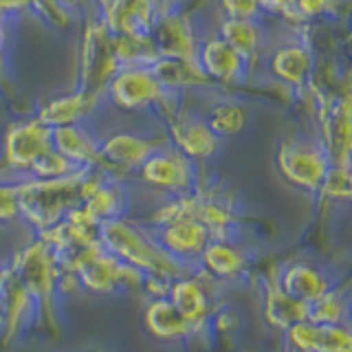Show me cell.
I'll list each match as a JSON object with an SVG mask.
<instances>
[{
  "label": "cell",
  "mask_w": 352,
  "mask_h": 352,
  "mask_svg": "<svg viewBox=\"0 0 352 352\" xmlns=\"http://www.w3.org/2000/svg\"><path fill=\"white\" fill-rule=\"evenodd\" d=\"M9 260V269L14 271L25 289L38 304V328L49 335L62 333V300L58 295V271L60 262L55 251L38 238L31 236L27 245L16 249Z\"/></svg>",
  "instance_id": "6da1fadb"
},
{
  "label": "cell",
  "mask_w": 352,
  "mask_h": 352,
  "mask_svg": "<svg viewBox=\"0 0 352 352\" xmlns=\"http://www.w3.org/2000/svg\"><path fill=\"white\" fill-rule=\"evenodd\" d=\"M99 245L110 256H115L117 260L128 264V267L141 271L143 275L154 273L176 280L183 273L192 271L185 269L176 260H172L157 245L152 229L132 216H121L102 223V227H99Z\"/></svg>",
  "instance_id": "7a4b0ae2"
},
{
  "label": "cell",
  "mask_w": 352,
  "mask_h": 352,
  "mask_svg": "<svg viewBox=\"0 0 352 352\" xmlns=\"http://www.w3.org/2000/svg\"><path fill=\"white\" fill-rule=\"evenodd\" d=\"M86 168L73 172L71 176L55 181H38L22 176L16 181L18 214L22 223H27L33 234L58 225L75 205L82 203V179Z\"/></svg>",
  "instance_id": "3957f363"
},
{
  "label": "cell",
  "mask_w": 352,
  "mask_h": 352,
  "mask_svg": "<svg viewBox=\"0 0 352 352\" xmlns=\"http://www.w3.org/2000/svg\"><path fill=\"white\" fill-rule=\"evenodd\" d=\"M58 262L66 269L77 271L84 293L91 295L141 293L143 273L128 267V264L117 260L115 256H110L99 242L73 253V256L58 258Z\"/></svg>",
  "instance_id": "277c9868"
},
{
  "label": "cell",
  "mask_w": 352,
  "mask_h": 352,
  "mask_svg": "<svg viewBox=\"0 0 352 352\" xmlns=\"http://www.w3.org/2000/svg\"><path fill=\"white\" fill-rule=\"evenodd\" d=\"M275 163L286 183L315 198L330 168V159L319 139L308 137H286L280 141Z\"/></svg>",
  "instance_id": "5b68a950"
},
{
  "label": "cell",
  "mask_w": 352,
  "mask_h": 352,
  "mask_svg": "<svg viewBox=\"0 0 352 352\" xmlns=\"http://www.w3.org/2000/svg\"><path fill=\"white\" fill-rule=\"evenodd\" d=\"M198 165L201 163L187 159L185 154H181L168 143V146L152 152L139 165V170L135 174L146 187L163 194L165 198H170V196H183L196 192L198 183H201Z\"/></svg>",
  "instance_id": "8992f818"
},
{
  "label": "cell",
  "mask_w": 352,
  "mask_h": 352,
  "mask_svg": "<svg viewBox=\"0 0 352 352\" xmlns=\"http://www.w3.org/2000/svg\"><path fill=\"white\" fill-rule=\"evenodd\" d=\"M121 71L115 55L113 36L102 20L93 22L86 31L84 51H82V77L77 93H82L91 102L99 106L102 97H106L110 80Z\"/></svg>",
  "instance_id": "52a82bcc"
},
{
  "label": "cell",
  "mask_w": 352,
  "mask_h": 352,
  "mask_svg": "<svg viewBox=\"0 0 352 352\" xmlns=\"http://www.w3.org/2000/svg\"><path fill=\"white\" fill-rule=\"evenodd\" d=\"M0 352H11L38 328V304L11 269L0 286Z\"/></svg>",
  "instance_id": "ba28073f"
},
{
  "label": "cell",
  "mask_w": 352,
  "mask_h": 352,
  "mask_svg": "<svg viewBox=\"0 0 352 352\" xmlns=\"http://www.w3.org/2000/svg\"><path fill=\"white\" fill-rule=\"evenodd\" d=\"M223 289L225 286L207 278L201 269H192L183 273L181 278L172 280L168 300L192 328H203L207 326L216 304L223 302L220 297Z\"/></svg>",
  "instance_id": "9c48e42d"
},
{
  "label": "cell",
  "mask_w": 352,
  "mask_h": 352,
  "mask_svg": "<svg viewBox=\"0 0 352 352\" xmlns=\"http://www.w3.org/2000/svg\"><path fill=\"white\" fill-rule=\"evenodd\" d=\"M196 269L227 289L253 275V253L240 236L212 238Z\"/></svg>",
  "instance_id": "30bf717a"
},
{
  "label": "cell",
  "mask_w": 352,
  "mask_h": 352,
  "mask_svg": "<svg viewBox=\"0 0 352 352\" xmlns=\"http://www.w3.org/2000/svg\"><path fill=\"white\" fill-rule=\"evenodd\" d=\"M278 282L295 300L313 304L339 282L337 273L317 258H289L278 264Z\"/></svg>",
  "instance_id": "8fae6325"
},
{
  "label": "cell",
  "mask_w": 352,
  "mask_h": 352,
  "mask_svg": "<svg viewBox=\"0 0 352 352\" xmlns=\"http://www.w3.org/2000/svg\"><path fill=\"white\" fill-rule=\"evenodd\" d=\"M168 135H141V132H115L102 139V168L110 174L124 179L126 174H135L139 165L146 161L152 152L168 146Z\"/></svg>",
  "instance_id": "7c38bea8"
},
{
  "label": "cell",
  "mask_w": 352,
  "mask_h": 352,
  "mask_svg": "<svg viewBox=\"0 0 352 352\" xmlns=\"http://www.w3.org/2000/svg\"><path fill=\"white\" fill-rule=\"evenodd\" d=\"M53 148V128L36 119H27L14 124L5 135L3 159L9 170L18 174V179L27 176L31 165L36 163L44 152Z\"/></svg>",
  "instance_id": "4fadbf2b"
},
{
  "label": "cell",
  "mask_w": 352,
  "mask_h": 352,
  "mask_svg": "<svg viewBox=\"0 0 352 352\" xmlns=\"http://www.w3.org/2000/svg\"><path fill=\"white\" fill-rule=\"evenodd\" d=\"M163 124L168 128L165 135L170 139V146H174L194 163H205L209 159H214L220 152V148H223V141L209 130L205 117L190 113L185 108L176 110Z\"/></svg>",
  "instance_id": "5bb4252c"
},
{
  "label": "cell",
  "mask_w": 352,
  "mask_h": 352,
  "mask_svg": "<svg viewBox=\"0 0 352 352\" xmlns=\"http://www.w3.org/2000/svg\"><path fill=\"white\" fill-rule=\"evenodd\" d=\"M157 245L172 260L183 264L185 269H196L205 247L212 240V231L194 218H179L161 227H150Z\"/></svg>",
  "instance_id": "9a60e30c"
},
{
  "label": "cell",
  "mask_w": 352,
  "mask_h": 352,
  "mask_svg": "<svg viewBox=\"0 0 352 352\" xmlns=\"http://www.w3.org/2000/svg\"><path fill=\"white\" fill-rule=\"evenodd\" d=\"M258 295H260L262 322L273 333L284 335L293 324L308 319V304L295 300V297H291L280 286L278 264L258 278Z\"/></svg>",
  "instance_id": "2e32d148"
},
{
  "label": "cell",
  "mask_w": 352,
  "mask_h": 352,
  "mask_svg": "<svg viewBox=\"0 0 352 352\" xmlns=\"http://www.w3.org/2000/svg\"><path fill=\"white\" fill-rule=\"evenodd\" d=\"M106 93L121 110H148L157 108L168 91L150 69H121L110 80Z\"/></svg>",
  "instance_id": "e0dca14e"
},
{
  "label": "cell",
  "mask_w": 352,
  "mask_h": 352,
  "mask_svg": "<svg viewBox=\"0 0 352 352\" xmlns=\"http://www.w3.org/2000/svg\"><path fill=\"white\" fill-rule=\"evenodd\" d=\"M196 64L212 82L238 84L249 77L251 60H247L236 47L223 38L201 40L196 51Z\"/></svg>",
  "instance_id": "ac0fdd59"
},
{
  "label": "cell",
  "mask_w": 352,
  "mask_h": 352,
  "mask_svg": "<svg viewBox=\"0 0 352 352\" xmlns=\"http://www.w3.org/2000/svg\"><path fill=\"white\" fill-rule=\"evenodd\" d=\"M282 341L286 352H352L350 326H326L311 319L293 324Z\"/></svg>",
  "instance_id": "d6986e66"
},
{
  "label": "cell",
  "mask_w": 352,
  "mask_h": 352,
  "mask_svg": "<svg viewBox=\"0 0 352 352\" xmlns=\"http://www.w3.org/2000/svg\"><path fill=\"white\" fill-rule=\"evenodd\" d=\"M150 38L154 42L159 58H181V60H194L198 51V38L194 31V22L190 16L181 11L161 16L150 29Z\"/></svg>",
  "instance_id": "ffe728a7"
},
{
  "label": "cell",
  "mask_w": 352,
  "mask_h": 352,
  "mask_svg": "<svg viewBox=\"0 0 352 352\" xmlns=\"http://www.w3.org/2000/svg\"><path fill=\"white\" fill-rule=\"evenodd\" d=\"M143 330L159 344L165 346H185L192 337V326L185 322L183 315L170 304L168 297L148 300L141 313Z\"/></svg>",
  "instance_id": "44dd1931"
},
{
  "label": "cell",
  "mask_w": 352,
  "mask_h": 352,
  "mask_svg": "<svg viewBox=\"0 0 352 352\" xmlns=\"http://www.w3.org/2000/svg\"><path fill=\"white\" fill-rule=\"evenodd\" d=\"M53 150L75 168H102V139L82 124L53 128Z\"/></svg>",
  "instance_id": "7402d4cb"
},
{
  "label": "cell",
  "mask_w": 352,
  "mask_h": 352,
  "mask_svg": "<svg viewBox=\"0 0 352 352\" xmlns=\"http://www.w3.org/2000/svg\"><path fill=\"white\" fill-rule=\"evenodd\" d=\"M315 66V53L304 42L286 44V47L275 51L271 58V73L291 88H304L311 80Z\"/></svg>",
  "instance_id": "603a6c76"
},
{
  "label": "cell",
  "mask_w": 352,
  "mask_h": 352,
  "mask_svg": "<svg viewBox=\"0 0 352 352\" xmlns=\"http://www.w3.org/2000/svg\"><path fill=\"white\" fill-rule=\"evenodd\" d=\"M82 203L86 205L88 212L99 220V223H106V220L128 216V212H130V190H128L124 179H119V176H115V174H108V179Z\"/></svg>",
  "instance_id": "cb8c5ba5"
},
{
  "label": "cell",
  "mask_w": 352,
  "mask_h": 352,
  "mask_svg": "<svg viewBox=\"0 0 352 352\" xmlns=\"http://www.w3.org/2000/svg\"><path fill=\"white\" fill-rule=\"evenodd\" d=\"M150 71L165 91H172V93H185L187 88L214 86V82L198 69V64L194 60L159 58L150 66Z\"/></svg>",
  "instance_id": "d4e9b609"
},
{
  "label": "cell",
  "mask_w": 352,
  "mask_h": 352,
  "mask_svg": "<svg viewBox=\"0 0 352 352\" xmlns=\"http://www.w3.org/2000/svg\"><path fill=\"white\" fill-rule=\"evenodd\" d=\"M350 311H352L350 284L344 278L324 297L308 304V319L315 324H326V326H350Z\"/></svg>",
  "instance_id": "484cf974"
},
{
  "label": "cell",
  "mask_w": 352,
  "mask_h": 352,
  "mask_svg": "<svg viewBox=\"0 0 352 352\" xmlns=\"http://www.w3.org/2000/svg\"><path fill=\"white\" fill-rule=\"evenodd\" d=\"M97 110V104L91 102L82 93H71L49 102L40 110L38 119L42 124H47L49 128H60V126H75L82 124L84 119H88Z\"/></svg>",
  "instance_id": "4316f807"
},
{
  "label": "cell",
  "mask_w": 352,
  "mask_h": 352,
  "mask_svg": "<svg viewBox=\"0 0 352 352\" xmlns=\"http://www.w3.org/2000/svg\"><path fill=\"white\" fill-rule=\"evenodd\" d=\"M220 38L236 47L247 60H256L264 47V25L260 20L227 18L220 25Z\"/></svg>",
  "instance_id": "83f0119b"
},
{
  "label": "cell",
  "mask_w": 352,
  "mask_h": 352,
  "mask_svg": "<svg viewBox=\"0 0 352 352\" xmlns=\"http://www.w3.org/2000/svg\"><path fill=\"white\" fill-rule=\"evenodd\" d=\"M205 121H207L209 130L223 141L229 137H238L240 132L247 128L249 113L245 106L234 102V99H223V102L214 104L207 110Z\"/></svg>",
  "instance_id": "f1b7e54d"
},
{
  "label": "cell",
  "mask_w": 352,
  "mask_h": 352,
  "mask_svg": "<svg viewBox=\"0 0 352 352\" xmlns=\"http://www.w3.org/2000/svg\"><path fill=\"white\" fill-rule=\"evenodd\" d=\"M245 313L236 304L227 300L218 302L216 308L209 315V333H212L216 344H234V341L245 333Z\"/></svg>",
  "instance_id": "f546056e"
},
{
  "label": "cell",
  "mask_w": 352,
  "mask_h": 352,
  "mask_svg": "<svg viewBox=\"0 0 352 352\" xmlns=\"http://www.w3.org/2000/svg\"><path fill=\"white\" fill-rule=\"evenodd\" d=\"M352 194V181H350V165H330L324 183L319 187L317 201L328 205H348Z\"/></svg>",
  "instance_id": "4dcf8cb0"
},
{
  "label": "cell",
  "mask_w": 352,
  "mask_h": 352,
  "mask_svg": "<svg viewBox=\"0 0 352 352\" xmlns=\"http://www.w3.org/2000/svg\"><path fill=\"white\" fill-rule=\"evenodd\" d=\"M77 170H82V168H75L69 159L62 157L58 150L51 148L31 165L27 176L29 179H38V181H55V179H64V176H71Z\"/></svg>",
  "instance_id": "1f68e13d"
},
{
  "label": "cell",
  "mask_w": 352,
  "mask_h": 352,
  "mask_svg": "<svg viewBox=\"0 0 352 352\" xmlns=\"http://www.w3.org/2000/svg\"><path fill=\"white\" fill-rule=\"evenodd\" d=\"M18 194L16 181H0V225L18 223Z\"/></svg>",
  "instance_id": "d6a6232c"
},
{
  "label": "cell",
  "mask_w": 352,
  "mask_h": 352,
  "mask_svg": "<svg viewBox=\"0 0 352 352\" xmlns=\"http://www.w3.org/2000/svg\"><path fill=\"white\" fill-rule=\"evenodd\" d=\"M223 9L227 18L238 20H260L264 16L258 0H223Z\"/></svg>",
  "instance_id": "836d02e7"
},
{
  "label": "cell",
  "mask_w": 352,
  "mask_h": 352,
  "mask_svg": "<svg viewBox=\"0 0 352 352\" xmlns=\"http://www.w3.org/2000/svg\"><path fill=\"white\" fill-rule=\"evenodd\" d=\"M262 14H273V16H282L289 22H302L300 14H297L295 0H258Z\"/></svg>",
  "instance_id": "e575fe53"
},
{
  "label": "cell",
  "mask_w": 352,
  "mask_h": 352,
  "mask_svg": "<svg viewBox=\"0 0 352 352\" xmlns=\"http://www.w3.org/2000/svg\"><path fill=\"white\" fill-rule=\"evenodd\" d=\"M170 284H172V280H170V278H165V275L148 273V275H143L141 293L146 295L148 300H157V297H168Z\"/></svg>",
  "instance_id": "d590c367"
},
{
  "label": "cell",
  "mask_w": 352,
  "mask_h": 352,
  "mask_svg": "<svg viewBox=\"0 0 352 352\" xmlns=\"http://www.w3.org/2000/svg\"><path fill=\"white\" fill-rule=\"evenodd\" d=\"M7 273H9V260L0 256V286H3L5 278H7Z\"/></svg>",
  "instance_id": "8d00e7d4"
},
{
  "label": "cell",
  "mask_w": 352,
  "mask_h": 352,
  "mask_svg": "<svg viewBox=\"0 0 352 352\" xmlns=\"http://www.w3.org/2000/svg\"><path fill=\"white\" fill-rule=\"evenodd\" d=\"M0 324H3V306H0Z\"/></svg>",
  "instance_id": "74e56055"
}]
</instances>
